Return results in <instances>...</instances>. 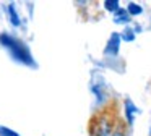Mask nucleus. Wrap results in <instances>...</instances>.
Returning a JSON list of instances; mask_svg holds the SVG:
<instances>
[{
	"label": "nucleus",
	"instance_id": "obj_1",
	"mask_svg": "<svg viewBox=\"0 0 151 136\" xmlns=\"http://www.w3.org/2000/svg\"><path fill=\"white\" fill-rule=\"evenodd\" d=\"M0 42H2V44H4L5 47L8 49V50L13 54V57L17 58V60L24 62V63H28V65L33 63V58H31L29 50L26 49V45H24L23 42L17 41V39L10 37V36H7V34H2V36H0Z\"/></svg>",
	"mask_w": 151,
	"mask_h": 136
},
{
	"label": "nucleus",
	"instance_id": "obj_2",
	"mask_svg": "<svg viewBox=\"0 0 151 136\" xmlns=\"http://www.w3.org/2000/svg\"><path fill=\"white\" fill-rule=\"evenodd\" d=\"M119 34H112V37H111V41H109V44H107V49H106V54L107 55H115L117 54V50H119Z\"/></svg>",
	"mask_w": 151,
	"mask_h": 136
},
{
	"label": "nucleus",
	"instance_id": "obj_3",
	"mask_svg": "<svg viewBox=\"0 0 151 136\" xmlns=\"http://www.w3.org/2000/svg\"><path fill=\"white\" fill-rule=\"evenodd\" d=\"M114 21L117 23V24H127V23L130 21V15L127 13V10L119 8L114 15Z\"/></svg>",
	"mask_w": 151,
	"mask_h": 136
},
{
	"label": "nucleus",
	"instance_id": "obj_4",
	"mask_svg": "<svg viewBox=\"0 0 151 136\" xmlns=\"http://www.w3.org/2000/svg\"><path fill=\"white\" fill-rule=\"evenodd\" d=\"M141 11H143V8H141V5H138V3H130L128 8H127L128 15H140Z\"/></svg>",
	"mask_w": 151,
	"mask_h": 136
},
{
	"label": "nucleus",
	"instance_id": "obj_5",
	"mask_svg": "<svg viewBox=\"0 0 151 136\" xmlns=\"http://www.w3.org/2000/svg\"><path fill=\"white\" fill-rule=\"evenodd\" d=\"M138 109L133 105V104L130 102V100H127V115H128V122H133V113H137Z\"/></svg>",
	"mask_w": 151,
	"mask_h": 136
},
{
	"label": "nucleus",
	"instance_id": "obj_6",
	"mask_svg": "<svg viewBox=\"0 0 151 136\" xmlns=\"http://www.w3.org/2000/svg\"><path fill=\"white\" fill-rule=\"evenodd\" d=\"M106 8L109 10V11H117L119 10V2L117 0H107V2H106Z\"/></svg>",
	"mask_w": 151,
	"mask_h": 136
},
{
	"label": "nucleus",
	"instance_id": "obj_7",
	"mask_svg": "<svg viewBox=\"0 0 151 136\" xmlns=\"http://www.w3.org/2000/svg\"><path fill=\"white\" fill-rule=\"evenodd\" d=\"M8 11H10V16H12V23H13V24H18V16H17V13H15V10H13V6H10V8H8Z\"/></svg>",
	"mask_w": 151,
	"mask_h": 136
},
{
	"label": "nucleus",
	"instance_id": "obj_8",
	"mask_svg": "<svg viewBox=\"0 0 151 136\" xmlns=\"http://www.w3.org/2000/svg\"><path fill=\"white\" fill-rule=\"evenodd\" d=\"M0 135L2 136H18L17 133L10 131V130H7V128H2V126H0Z\"/></svg>",
	"mask_w": 151,
	"mask_h": 136
},
{
	"label": "nucleus",
	"instance_id": "obj_9",
	"mask_svg": "<svg viewBox=\"0 0 151 136\" xmlns=\"http://www.w3.org/2000/svg\"><path fill=\"white\" fill-rule=\"evenodd\" d=\"M124 39H127V41H132V39H133V31L127 29V31L124 32Z\"/></svg>",
	"mask_w": 151,
	"mask_h": 136
},
{
	"label": "nucleus",
	"instance_id": "obj_10",
	"mask_svg": "<svg viewBox=\"0 0 151 136\" xmlns=\"http://www.w3.org/2000/svg\"><path fill=\"white\" fill-rule=\"evenodd\" d=\"M114 136H122V135H114Z\"/></svg>",
	"mask_w": 151,
	"mask_h": 136
}]
</instances>
